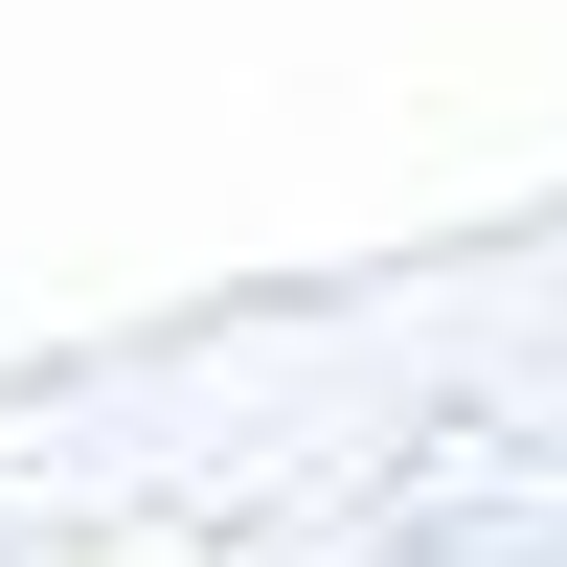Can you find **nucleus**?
Listing matches in <instances>:
<instances>
[]
</instances>
